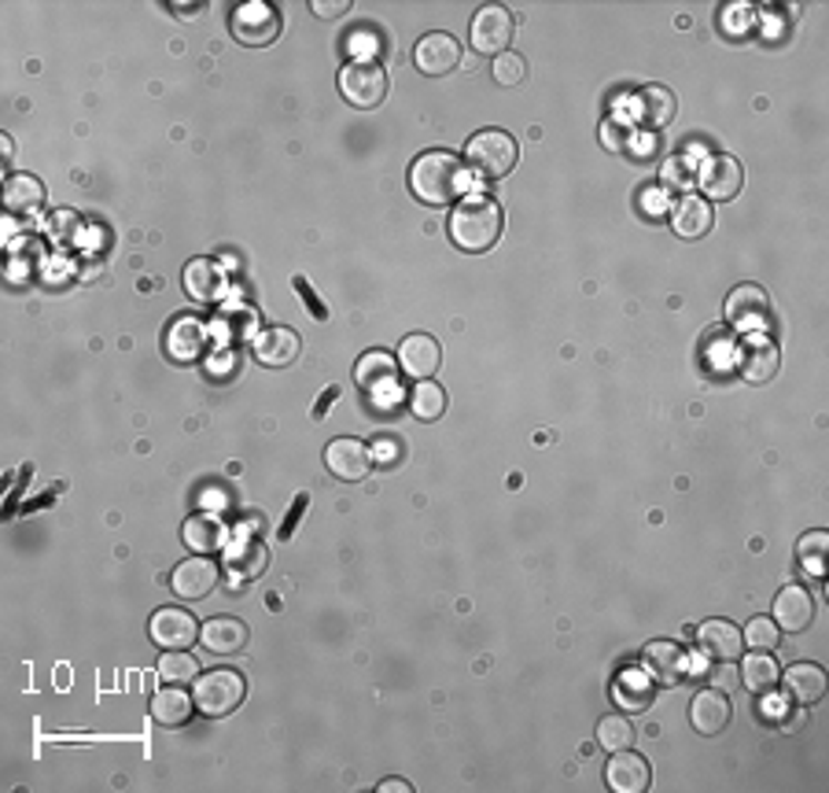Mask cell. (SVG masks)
<instances>
[{
    "mask_svg": "<svg viewBox=\"0 0 829 793\" xmlns=\"http://www.w3.org/2000/svg\"><path fill=\"white\" fill-rule=\"evenodd\" d=\"M410 189L413 197L428 207H446L468 189V170L451 152H424L410 167Z\"/></svg>",
    "mask_w": 829,
    "mask_h": 793,
    "instance_id": "cell-1",
    "label": "cell"
},
{
    "mask_svg": "<svg viewBox=\"0 0 829 793\" xmlns=\"http://www.w3.org/2000/svg\"><path fill=\"white\" fill-rule=\"evenodd\" d=\"M502 207L491 197H465L457 203V211L451 214V240L461 251H472V255H483L502 240Z\"/></svg>",
    "mask_w": 829,
    "mask_h": 793,
    "instance_id": "cell-2",
    "label": "cell"
},
{
    "mask_svg": "<svg viewBox=\"0 0 829 793\" xmlns=\"http://www.w3.org/2000/svg\"><path fill=\"white\" fill-rule=\"evenodd\" d=\"M244 694H247L244 675L229 672V669H214V672H206L195 680L192 701L203 716L222 720V716H233V712L240 709V701H244Z\"/></svg>",
    "mask_w": 829,
    "mask_h": 793,
    "instance_id": "cell-3",
    "label": "cell"
},
{
    "mask_svg": "<svg viewBox=\"0 0 829 793\" xmlns=\"http://www.w3.org/2000/svg\"><path fill=\"white\" fill-rule=\"evenodd\" d=\"M516 155H520V148H516L513 137L502 130H479L465 148L468 170H476V174L487 181H498L509 174L516 167Z\"/></svg>",
    "mask_w": 829,
    "mask_h": 793,
    "instance_id": "cell-4",
    "label": "cell"
},
{
    "mask_svg": "<svg viewBox=\"0 0 829 793\" xmlns=\"http://www.w3.org/2000/svg\"><path fill=\"white\" fill-rule=\"evenodd\" d=\"M340 93L362 111L380 108L387 100V71L376 67L373 60H351L340 71Z\"/></svg>",
    "mask_w": 829,
    "mask_h": 793,
    "instance_id": "cell-5",
    "label": "cell"
},
{
    "mask_svg": "<svg viewBox=\"0 0 829 793\" xmlns=\"http://www.w3.org/2000/svg\"><path fill=\"white\" fill-rule=\"evenodd\" d=\"M229 30H233V38L240 44H247V49H262V44H273L276 33H281V11L266 4V0H247V4H240L233 11Z\"/></svg>",
    "mask_w": 829,
    "mask_h": 793,
    "instance_id": "cell-6",
    "label": "cell"
},
{
    "mask_svg": "<svg viewBox=\"0 0 829 793\" xmlns=\"http://www.w3.org/2000/svg\"><path fill=\"white\" fill-rule=\"evenodd\" d=\"M513 11L502 8V4H487L476 11V19H472V49L479 56H494L498 60L502 52H509V41H513Z\"/></svg>",
    "mask_w": 829,
    "mask_h": 793,
    "instance_id": "cell-7",
    "label": "cell"
},
{
    "mask_svg": "<svg viewBox=\"0 0 829 793\" xmlns=\"http://www.w3.org/2000/svg\"><path fill=\"white\" fill-rule=\"evenodd\" d=\"M697 181L705 189V200L711 203H727L734 200L745 185V170L734 155H708L697 170Z\"/></svg>",
    "mask_w": 829,
    "mask_h": 793,
    "instance_id": "cell-8",
    "label": "cell"
},
{
    "mask_svg": "<svg viewBox=\"0 0 829 793\" xmlns=\"http://www.w3.org/2000/svg\"><path fill=\"white\" fill-rule=\"evenodd\" d=\"M200 628L189 609H159L148 620V635H152L155 646L163 650H189L195 639H200Z\"/></svg>",
    "mask_w": 829,
    "mask_h": 793,
    "instance_id": "cell-9",
    "label": "cell"
},
{
    "mask_svg": "<svg viewBox=\"0 0 829 793\" xmlns=\"http://www.w3.org/2000/svg\"><path fill=\"white\" fill-rule=\"evenodd\" d=\"M354 381L358 388L376 402H384L387 395L398 392V370H395V359H391L387 351H365L358 365H354ZM391 402V399H387Z\"/></svg>",
    "mask_w": 829,
    "mask_h": 793,
    "instance_id": "cell-10",
    "label": "cell"
},
{
    "mask_svg": "<svg viewBox=\"0 0 829 793\" xmlns=\"http://www.w3.org/2000/svg\"><path fill=\"white\" fill-rule=\"evenodd\" d=\"M325 465L328 473L343 480V484H358V480L373 469V454L362 440H351V435H340L325 446Z\"/></svg>",
    "mask_w": 829,
    "mask_h": 793,
    "instance_id": "cell-11",
    "label": "cell"
},
{
    "mask_svg": "<svg viewBox=\"0 0 829 793\" xmlns=\"http://www.w3.org/2000/svg\"><path fill=\"white\" fill-rule=\"evenodd\" d=\"M686 664H689V658H686V650L678 646V642L656 639V642H649V646L641 650L645 675H649L653 683H660V686H675L678 680H683Z\"/></svg>",
    "mask_w": 829,
    "mask_h": 793,
    "instance_id": "cell-12",
    "label": "cell"
},
{
    "mask_svg": "<svg viewBox=\"0 0 829 793\" xmlns=\"http://www.w3.org/2000/svg\"><path fill=\"white\" fill-rule=\"evenodd\" d=\"M461 63V44L451 38V33H424L413 49V67L428 78H443L451 74L454 67Z\"/></svg>",
    "mask_w": 829,
    "mask_h": 793,
    "instance_id": "cell-13",
    "label": "cell"
},
{
    "mask_svg": "<svg viewBox=\"0 0 829 793\" xmlns=\"http://www.w3.org/2000/svg\"><path fill=\"white\" fill-rule=\"evenodd\" d=\"M694 639H697L700 653L711 661H727V664L741 661L745 639H741V628L730 624V620H705V624L694 631Z\"/></svg>",
    "mask_w": 829,
    "mask_h": 793,
    "instance_id": "cell-14",
    "label": "cell"
},
{
    "mask_svg": "<svg viewBox=\"0 0 829 793\" xmlns=\"http://www.w3.org/2000/svg\"><path fill=\"white\" fill-rule=\"evenodd\" d=\"M605 783L613 793H645L653 783V767L641 753L619 750L605 767Z\"/></svg>",
    "mask_w": 829,
    "mask_h": 793,
    "instance_id": "cell-15",
    "label": "cell"
},
{
    "mask_svg": "<svg viewBox=\"0 0 829 793\" xmlns=\"http://www.w3.org/2000/svg\"><path fill=\"white\" fill-rule=\"evenodd\" d=\"M170 588H174V594L184 598V602H200V598H206L218 588V565L203 554L181 561L174 569V576H170Z\"/></svg>",
    "mask_w": 829,
    "mask_h": 793,
    "instance_id": "cell-16",
    "label": "cell"
},
{
    "mask_svg": "<svg viewBox=\"0 0 829 793\" xmlns=\"http://www.w3.org/2000/svg\"><path fill=\"white\" fill-rule=\"evenodd\" d=\"M398 362H402V370L413 377V381H432V377L439 373V362H443L439 340L428 337V332H413V337L402 340Z\"/></svg>",
    "mask_w": 829,
    "mask_h": 793,
    "instance_id": "cell-17",
    "label": "cell"
},
{
    "mask_svg": "<svg viewBox=\"0 0 829 793\" xmlns=\"http://www.w3.org/2000/svg\"><path fill=\"white\" fill-rule=\"evenodd\" d=\"M270 565V546H262L259 539L240 535L225 546V569L236 583H251L259 580Z\"/></svg>",
    "mask_w": 829,
    "mask_h": 793,
    "instance_id": "cell-18",
    "label": "cell"
},
{
    "mask_svg": "<svg viewBox=\"0 0 829 793\" xmlns=\"http://www.w3.org/2000/svg\"><path fill=\"white\" fill-rule=\"evenodd\" d=\"M770 318V295L759 284H741L727 299V321L734 329H759Z\"/></svg>",
    "mask_w": 829,
    "mask_h": 793,
    "instance_id": "cell-19",
    "label": "cell"
},
{
    "mask_svg": "<svg viewBox=\"0 0 829 793\" xmlns=\"http://www.w3.org/2000/svg\"><path fill=\"white\" fill-rule=\"evenodd\" d=\"M815 620V598L811 591H803L800 583H792V588H781L775 598V624L781 631H789V635H800V631H808Z\"/></svg>",
    "mask_w": 829,
    "mask_h": 793,
    "instance_id": "cell-20",
    "label": "cell"
},
{
    "mask_svg": "<svg viewBox=\"0 0 829 793\" xmlns=\"http://www.w3.org/2000/svg\"><path fill=\"white\" fill-rule=\"evenodd\" d=\"M778 343L767 340V337H748L745 348H741V359H737V365H741V377L748 384H767L775 381L778 373Z\"/></svg>",
    "mask_w": 829,
    "mask_h": 793,
    "instance_id": "cell-21",
    "label": "cell"
},
{
    "mask_svg": "<svg viewBox=\"0 0 829 793\" xmlns=\"http://www.w3.org/2000/svg\"><path fill=\"white\" fill-rule=\"evenodd\" d=\"M299 351H303V343H299L295 332L284 325H273L255 337V359L262 365H270V370H287V365L299 359Z\"/></svg>",
    "mask_w": 829,
    "mask_h": 793,
    "instance_id": "cell-22",
    "label": "cell"
},
{
    "mask_svg": "<svg viewBox=\"0 0 829 793\" xmlns=\"http://www.w3.org/2000/svg\"><path fill=\"white\" fill-rule=\"evenodd\" d=\"M711 222H716V214H711V203L705 197H678L671 207V229L683 240L708 237Z\"/></svg>",
    "mask_w": 829,
    "mask_h": 793,
    "instance_id": "cell-23",
    "label": "cell"
},
{
    "mask_svg": "<svg viewBox=\"0 0 829 793\" xmlns=\"http://www.w3.org/2000/svg\"><path fill=\"white\" fill-rule=\"evenodd\" d=\"M200 642L206 653H218V658H229V653H240L247 642V628L244 620L236 616H211L200 628Z\"/></svg>",
    "mask_w": 829,
    "mask_h": 793,
    "instance_id": "cell-24",
    "label": "cell"
},
{
    "mask_svg": "<svg viewBox=\"0 0 829 793\" xmlns=\"http://www.w3.org/2000/svg\"><path fill=\"white\" fill-rule=\"evenodd\" d=\"M778 683H786V694L792 705H815V701H822L826 694V672H822V664H815V661L792 664Z\"/></svg>",
    "mask_w": 829,
    "mask_h": 793,
    "instance_id": "cell-25",
    "label": "cell"
},
{
    "mask_svg": "<svg viewBox=\"0 0 829 793\" xmlns=\"http://www.w3.org/2000/svg\"><path fill=\"white\" fill-rule=\"evenodd\" d=\"M730 716H734L730 697L719 694V691H700L694 697V705H689V723H694L700 734H708V739H711V734L727 731Z\"/></svg>",
    "mask_w": 829,
    "mask_h": 793,
    "instance_id": "cell-26",
    "label": "cell"
},
{
    "mask_svg": "<svg viewBox=\"0 0 829 793\" xmlns=\"http://www.w3.org/2000/svg\"><path fill=\"white\" fill-rule=\"evenodd\" d=\"M184 281V292H189L195 303H218L225 292V278H222V267L211 259H192L189 267L181 273Z\"/></svg>",
    "mask_w": 829,
    "mask_h": 793,
    "instance_id": "cell-27",
    "label": "cell"
},
{
    "mask_svg": "<svg viewBox=\"0 0 829 793\" xmlns=\"http://www.w3.org/2000/svg\"><path fill=\"white\" fill-rule=\"evenodd\" d=\"M181 539L192 554H214V550L225 546V524L218 521L214 513H192L189 521L181 524Z\"/></svg>",
    "mask_w": 829,
    "mask_h": 793,
    "instance_id": "cell-28",
    "label": "cell"
},
{
    "mask_svg": "<svg viewBox=\"0 0 829 793\" xmlns=\"http://www.w3.org/2000/svg\"><path fill=\"white\" fill-rule=\"evenodd\" d=\"M206 351V325L195 318H178L166 332V354L178 362H192Z\"/></svg>",
    "mask_w": 829,
    "mask_h": 793,
    "instance_id": "cell-29",
    "label": "cell"
},
{
    "mask_svg": "<svg viewBox=\"0 0 829 793\" xmlns=\"http://www.w3.org/2000/svg\"><path fill=\"white\" fill-rule=\"evenodd\" d=\"M635 111H638L641 126L664 130V126L675 119V93L664 86H641L638 97H635Z\"/></svg>",
    "mask_w": 829,
    "mask_h": 793,
    "instance_id": "cell-30",
    "label": "cell"
},
{
    "mask_svg": "<svg viewBox=\"0 0 829 793\" xmlns=\"http://www.w3.org/2000/svg\"><path fill=\"white\" fill-rule=\"evenodd\" d=\"M44 207V185L30 174H11L4 181V211L16 218H27Z\"/></svg>",
    "mask_w": 829,
    "mask_h": 793,
    "instance_id": "cell-31",
    "label": "cell"
},
{
    "mask_svg": "<svg viewBox=\"0 0 829 793\" xmlns=\"http://www.w3.org/2000/svg\"><path fill=\"white\" fill-rule=\"evenodd\" d=\"M781 680V669L775 661V653H759L752 650L748 658L741 661V686L748 694H770Z\"/></svg>",
    "mask_w": 829,
    "mask_h": 793,
    "instance_id": "cell-32",
    "label": "cell"
},
{
    "mask_svg": "<svg viewBox=\"0 0 829 793\" xmlns=\"http://www.w3.org/2000/svg\"><path fill=\"white\" fill-rule=\"evenodd\" d=\"M195 709L192 694H184V686H163V691H155L152 697V720L163 723V727H181V723H189Z\"/></svg>",
    "mask_w": 829,
    "mask_h": 793,
    "instance_id": "cell-33",
    "label": "cell"
},
{
    "mask_svg": "<svg viewBox=\"0 0 829 793\" xmlns=\"http://www.w3.org/2000/svg\"><path fill=\"white\" fill-rule=\"evenodd\" d=\"M613 697L624 712H645L653 705V680L645 675V669H627L616 680Z\"/></svg>",
    "mask_w": 829,
    "mask_h": 793,
    "instance_id": "cell-34",
    "label": "cell"
},
{
    "mask_svg": "<svg viewBox=\"0 0 829 793\" xmlns=\"http://www.w3.org/2000/svg\"><path fill=\"white\" fill-rule=\"evenodd\" d=\"M159 680L170 686L195 683L200 680V661H195L189 650H166L163 658H159Z\"/></svg>",
    "mask_w": 829,
    "mask_h": 793,
    "instance_id": "cell-35",
    "label": "cell"
},
{
    "mask_svg": "<svg viewBox=\"0 0 829 793\" xmlns=\"http://www.w3.org/2000/svg\"><path fill=\"white\" fill-rule=\"evenodd\" d=\"M446 410V392L435 381H417L410 392V413L417 421H439Z\"/></svg>",
    "mask_w": 829,
    "mask_h": 793,
    "instance_id": "cell-36",
    "label": "cell"
},
{
    "mask_svg": "<svg viewBox=\"0 0 829 793\" xmlns=\"http://www.w3.org/2000/svg\"><path fill=\"white\" fill-rule=\"evenodd\" d=\"M597 745L608 753H619V750H630L635 745V723L627 716H605L597 723Z\"/></svg>",
    "mask_w": 829,
    "mask_h": 793,
    "instance_id": "cell-37",
    "label": "cell"
},
{
    "mask_svg": "<svg viewBox=\"0 0 829 793\" xmlns=\"http://www.w3.org/2000/svg\"><path fill=\"white\" fill-rule=\"evenodd\" d=\"M826 550H829V535L826 532H808L797 543L800 569H808L815 580H822V572H826Z\"/></svg>",
    "mask_w": 829,
    "mask_h": 793,
    "instance_id": "cell-38",
    "label": "cell"
},
{
    "mask_svg": "<svg viewBox=\"0 0 829 793\" xmlns=\"http://www.w3.org/2000/svg\"><path fill=\"white\" fill-rule=\"evenodd\" d=\"M741 639H745V646L748 650H759V653H775V646H778V624L770 616H752L745 624V631H741Z\"/></svg>",
    "mask_w": 829,
    "mask_h": 793,
    "instance_id": "cell-39",
    "label": "cell"
},
{
    "mask_svg": "<svg viewBox=\"0 0 829 793\" xmlns=\"http://www.w3.org/2000/svg\"><path fill=\"white\" fill-rule=\"evenodd\" d=\"M697 181V174H694V167H689V159L686 155H671L664 163V170H660V185L664 189H678V192H686L689 185Z\"/></svg>",
    "mask_w": 829,
    "mask_h": 793,
    "instance_id": "cell-40",
    "label": "cell"
},
{
    "mask_svg": "<svg viewBox=\"0 0 829 793\" xmlns=\"http://www.w3.org/2000/svg\"><path fill=\"white\" fill-rule=\"evenodd\" d=\"M524 74H527L524 56L502 52L498 60H494V82H498V86H520V82H524Z\"/></svg>",
    "mask_w": 829,
    "mask_h": 793,
    "instance_id": "cell-41",
    "label": "cell"
},
{
    "mask_svg": "<svg viewBox=\"0 0 829 793\" xmlns=\"http://www.w3.org/2000/svg\"><path fill=\"white\" fill-rule=\"evenodd\" d=\"M601 144L608 148V152H624V148H630V126L619 122V119H608L605 122V133H601Z\"/></svg>",
    "mask_w": 829,
    "mask_h": 793,
    "instance_id": "cell-42",
    "label": "cell"
},
{
    "mask_svg": "<svg viewBox=\"0 0 829 793\" xmlns=\"http://www.w3.org/2000/svg\"><path fill=\"white\" fill-rule=\"evenodd\" d=\"M368 454H373V462H380V465H395L398 458H402V440L387 435V440H380Z\"/></svg>",
    "mask_w": 829,
    "mask_h": 793,
    "instance_id": "cell-43",
    "label": "cell"
},
{
    "mask_svg": "<svg viewBox=\"0 0 829 793\" xmlns=\"http://www.w3.org/2000/svg\"><path fill=\"white\" fill-rule=\"evenodd\" d=\"M295 292H299V295H303V299H306V303H310V314H314V321H325V318H328V310H325V307H321V299H317L314 292H310V284H306V278H295Z\"/></svg>",
    "mask_w": 829,
    "mask_h": 793,
    "instance_id": "cell-44",
    "label": "cell"
},
{
    "mask_svg": "<svg viewBox=\"0 0 829 793\" xmlns=\"http://www.w3.org/2000/svg\"><path fill=\"white\" fill-rule=\"evenodd\" d=\"M310 8H314L321 19H336V16H343V11H351V0H332V4H325V0H314Z\"/></svg>",
    "mask_w": 829,
    "mask_h": 793,
    "instance_id": "cell-45",
    "label": "cell"
},
{
    "mask_svg": "<svg viewBox=\"0 0 829 793\" xmlns=\"http://www.w3.org/2000/svg\"><path fill=\"white\" fill-rule=\"evenodd\" d=\"M641 211L660 214L664 211V189H641Z\"/></svg>",
    "mask_w": 829,
    "mask_h": 793,
    "instance_id": "cell-46",
    "label": "cell"
},
{
    "mask_svg": "<svg viewBox=\"0 0 829 793\" xmlns=\"http://www.w3.org/2000/svg\"><path fill=\"white\" fill-rule=\"evenodd\" d=\"M306 495H299L295 502H292V510H287V521H284V528H281V539H292V528H295V521L303 516V510H306Z\"/></svg>",
    "mask_w": 829,
    "mask_h": 793,
    "instance_id": "cell-47",
    "label": "cell"
},
{
    "mask_svg": "<svg viewBox=\"0 0 829 793\" xmlns=\"http://www.w3.org/2000/svg\"><path fill=\"white\" fill-rule=\"evenodd\" d=\"M340 395V388L336 384H332L328 388V392H321V402H317V410H314V418H325V410L332 406V399H336Z\"/></svg>",
    "mask_w": 829,
    "mask_h": 793,
    "instance_id": "cell-48",
    "label": "cell"
},
{
    "mask_svg": "<svg viewBox=\"0 0 829 793\" xmlns=\"http://www.w3.org/2000/svg\"><path fill=\"white\" fill-rule=\"evenodd\" d=\"M376 793H410V783H402V779H384V783L376 786Z\"/></svg>",
    "mask_w": 829,
    "mask_h": 793,
    "instance_id": "cell-49",
    "label": "cell"
},
{
    "mask_svg": "<svg viewBox=\"0 0 829 793\" xmlns=\"http://www.w3.org/2000/svg\"><path fill=\"white\" fill-rule=\"evenodd\" d=\"M0 148H4V159L16 155V144H11V137H4V144H0Z\"/></svg>",
    "mask_w": 829,
    "mask_h": 793,
    "instance_id": "cell-50",
    "label": "cell"
}]
</instances>
